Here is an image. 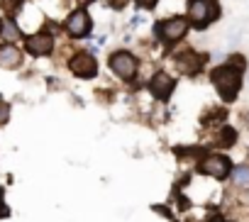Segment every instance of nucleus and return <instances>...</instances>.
Returning a JSON list of instances; mask_svg holds the SVG:
<instances>
[{"label":"nucleus","mask_w":249,"mask_h":222,"mask_svg":"<svg viewBox=\"0 0 249 222\" xmlns=\"http://www.w3.org/2000/svg\"><path fill=\"white\" fill-rule=\"evenodd\" d=\"M242 76H244V71L237 68L234 64H230V61H225V64H220V66H215L210 71V81H213L217 95L225 102L237 100V95L242 90Z\"/></svg>","instance_id":"1"},{"label":"nucleus","mask_w":249,"mask_h":222,"mask_svg":"<svg viewBox=\"0 0 249 222\" xmlns=\"http://www.w3.org/2000/svg\"><path fill=\"white\" fill-rule=\"evenodd\" d=\"M186 17L193 30L203 32L220 17V3L217 0H186Z\"/></svg>","instance_id":"2"},{"label":"nucleus","mask_w":249,"mask_h":222,"mask_svg":"<svg viewBox=\"0 0 249 222\" xmlns=\"http://www.w3.org/2000/svg\"><path fill=\"white\" fill-rule=\"evenodd\" d=\"M188 30H191L188 17L174 15V17H166V20L157 22L154 34H157V39H159L161 44H176V42H181V39L188 34Z\"/></svg>","instance_id":"3"},{"label":"nucleus","mask_w":249,"mask_h":222,"mask_svg":"<svg viewBox=\"0 0 249 222\" xmlns=\"http://www.w3.org/2000/svg\"><path fill=\"white\" fill-rule=\"evenodd\" d=\"M230 171H232V159L227 154H205L198 164V173L215 178V181L230 178Z\"/></svg>","instance_id":"4"},{"label":"nucleus","mask_w":249,"mask_h":222,"mask_svg":"<svg viewBox=\"0 0 249 222\" xmlns=\"http://www.w3.org/2000/svg\"><path fill=\"white\" fill-rule=\"evenodd\" d=\"M107 66H110V71H112L117 78H122V81H132V78L137 76L140 61H137L135 54H130V51H124V49H122V51H112V54H110Z\"/></svg>","instance_id":"5"},{"label":"nucleus","mask_w":249,"mask_h":222,"mask_svg":"<svg viewBox=\"0 0 249 222\" xmlns=\"http://www.w3.org/2000/svg\"><path fill=\"white\" fill-rule=\"evenodd\" d=\"M69 71L78 78H95L98 76V61L95 56H90L88 51H76L71 59H69Z\"/></svg>","instance_id":"6"},{"label":"nucleus","mask_w":249,"mask_h":222,"mask_svg":"<svg viewBox=\"0 0 249 222\" xmlns=\"http://www.w3.org/2000/svg\"><path fill=\"white\" fill-rule=\"evenodd\" d=\"M66 32H69V37H73V39H83V37H88L90 34V30H93V20H90V15L81 8V10H73L69 17H66Z\"/></svg>","instance_id":"7"},{"label":"nucleus","mask_w":249,"mask_h":222,"mask_svg":"<svg viewBox=\"0 0 249 222\" xmlns=\"http://www.w3.org/2000/svg\"><path fill=\"white\" fill-rule=\"evenodd\" d=\"M174 88H176V81H174L166 71H157V73L152 76V81H149V93H152L157 100H161V102L171 98Z\"/></svg>","instance_id":"8"},{"label":"nucleus","mask_w":249,"mask_h":222,"mask_svg":"<svg viewBox=\"0 0 249 222\" xmlns=\"http://www.w3.org/2000/svg\"><path fill=\"white\" fill-rule=\"evenodd\" d=\"M25 47L32 56H49L54 51V37L49 32H37L25 37Z\"/></svg>","instance_id":"9"},{"label":"nucleus","mask_w":249,"mask_h":222,"mask_svg":"<svg viewBox=\"0 0 249 222\" xmlns=\"http://www.w3.org/2000/svg\"><path fill=\"white\" fill-rule=\"evenodd\" d=\"M174 64H176V68H178L181 73L196 76V73L205 66V56H200V54H196L193 49H188V51H183V54H176V56H174Z\"/></svg>","instance_id":"10"},{"label":"nucleus","mask_w":249,"mask_h":222,"mask_svg":"<svg viewBox=\"0 0 249 222\" xmlns=\"http://www.w3.org/2000/svg\"><path fill=\"white\" fill-rule=\"evenodd\" d=\"M22 66V51L13 42L0 44V68H20Z\"/></svg>","instance_id":"11"},{"label":"nucleus","mask_w":249,"mask_h":222,"mask_svg":"<svg viewBox=\"0 0 249 222\" xmlns=\"http://www.w3.org/2000/svg\"><path fill=\"white\" fill-rule=\"evenodd\" d=\"M230 178H232V186H234V188L249 190V164H237V166H232Z\"/></svg>","instance_id":"12"},{"label":"nucleus","mask_w":249,"mask_h":222,"mask_svg":"<svg viewBox=\"0 0 249 222\" xmlns=\"http://www.w3.org/2000/svg\"><path fill=\"white\" fill-rule=\"evenodd\" d=\"M0 8L5 10L8 20H15L22 13V8H25V0H0Z\"/></svg>","instance_id":"13"},{"label":"nucleus","mask_w":249,"mask_h":222,"mask_svg":"<svg viewBox=\"0 0 249 222\" xmlns=\"http://www.w3.org/2000/svg\"><path fill=\"white\" fill-rule=\"evenodd\" d=\"M0 37H3L5 42H13L15 37H20V30H18V22H13V20H8V22H3V32H0Z\"/></svg>","instance_id":"14"},{"label":"nucleus","mask_w":249,"mask_h":222,"mask_svg":"<svg viewBox=\"0 0 249 222\" xmlns=\"http://www.w3.org/2000/svg\"><path fill=\"white\" fill-rule=\"evenodd\" d=\"M234 142H237V130L222 127V132H220V144H222V147H232Z\"/></svg>","instance_id":"15"},{"label":"nucleus","mask_w":249,"mask_h":222,"mask_svg":"<svg viewBox=\"0 0 249 222\" xmlns=\"http://www.w3.org/2000/svg\"><path fill=\"white\" fill-rule=\"evenodd\" d=\"M227 61H230V64H234V66H237V68H242V71L247 68V59H244L242 54H232Z\"/></svg>","instance_id":"16"},{"label":"nucleus","mask_w":249,"mask_h":222,"mask_svg":"<svg viewBox=\"0 0 249 222\" xmlns=\"http://www.w3.org/2000/svg\"><path fill=\"white\" fill-rule=\"evenodd\" d=\"M157 3H159V0H135V5L142 8V10H152Z\"/></svg>","instance_id":"17"},{"label":"nucleus","mask_w":249,"mask_h":222,"mask_svg":"<svg viewBox=\"0 0 249 222\" xmlns=\"http://www.w3.org/2000/svg\"><path fill=\"white\" fill-rule=\"evenodd\" d=\"M8 118H10V107H8L5 102H0V125H5Z\"/></svg>","instance_id":"18"},{"label":"nucleus","mask_w":249,"mask_h":222,"mask_svg":"<svg viewBox=\"0 0 249 222\" xmlns=\"http://www.w3.org/2000/svg\"><path fill=\"white\" fill-rule=\"evenodd\" d=\"M152 210L159 212V215H164V217H171V210H169L166 205H152Z\"/></svg>","instance_id":"19"},{"label":"nucleus","mask_w":249,"mask_h":222,"mask_svg":"<svg viewBox=\"0 0 249 222\" xmlns=\"http://www.w3.org/2000/svg\"><path fill=\"white\" fill-rule=\"evenodd\" d=\"M10 217V207L5 203H0V220H8Z\"/></svg>","instance_id":"20"},{"label":"nucleus","mask_w":249,"mask_h":222,"mask_svg":"<svg viewBox=\"0 0 249 222\" xmlns=\"http://www.w3.org/2000/svg\"><path fill=\"white\" fill-rule=\"evenodd\" d=\"M124 5H127V0H110V8H115V10H122Z\"/></svg>","instance_id":"21"},{"label":"nucleus","mask_w":249,"mask_h":222,"mask_svg":"<svg viewBox=\"0 0 249 222\" xmlns=\"http://www.w3.org/2000/svg\"><path fill=\"white\" fill-rule=\"evenodd\" d=\"M208 222H225V220H220V215H210Z\"/></svg>","instance_id":"22"},{"label":"nucleus","mask_w":249,"mask_h":222,"mask_svg":"<svg viewBox=\"0 0 249 222\" xmlns=\"http://www.w3.org/2000/svg\"><path fill=\"white\" fill-rule=\"evenodd\" d=\"M142 22H144V20H142L140 15H137V17H132V25H135V27H137V25H142Z\"/></svg>","instance_id":"23"},{"label":"nucleus","mask_w":249,"mask_h":222,"mask_svg":"<svg viewBox=\"0 0 249 222\" xmlns=\"http://www.w3.org/2000/svg\"><path fill=\"white\" fill-rule=\"evenodd\" d=\"M3 195H5V188H0V203H3V200H5Z\"/></svg>","instance_id":"24"},{"label":"nucleus","mask_w":249,"mask_h":222,"mask_svg":"<svg viewBox=\"0 0 249 222\" xmlns=\"http://www.w3.org/2000/svg\"><path fill=\"white\" fill-rule=\"evenodd\" d=\"M0 32H3V20H0Z\"/></svg>","instance_id":"25"},{"label":"nucleus","mask_w":249,"mask_h":222,"mask_svg":"<svg viewBox=\"0 0 249 222\" xmlns=\"http://www.w3.org/2000/svg\"><path fill=\"white\" fill-rule=\"evenodd\" d=\"M86 3H88V0H83V5H86Z\"/></svg>","instance_id":"26"}]
</instances>
